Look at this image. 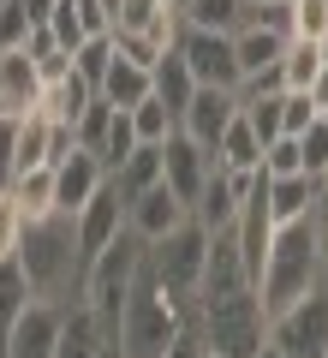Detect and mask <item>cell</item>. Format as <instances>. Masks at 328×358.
Listing matches in <instances>:
<instances>
[{
  "label": "cell",
  "instance_id": "cell-19",
  "mask_svg": "<svg viewBox=\"0 0 328 358\" xmlns=\"http://www.w3.org/2000/svg\"><path fill=\"white\" fill-rule=\"evenodd\" d=\"M101 346H108V329H101V322L72 299V305H66V317H60V341H54V358H96Z\"/></svg>",
  "mask_w": 328,
  "mask_h": 358
},
{
  "label": "cell",
  "instance_id": "cell-32",
  "mask_svg": "<svg viewBox=\"0 0 328 358\" xmlns=\"http://www.w3.org/2000/svg\"><path fill=\"white\" fill-rule=\"evenodd\" d=\"M108 60H114V36H84V42H78V54H72V72L96 90L101 72H108Z\"/></svg>",
  "mask_w": 328,
  "mask_h": 358
},
{
  "label": "cell",
  "instance_id": "cell-41",
  "mask_svg": "<svg viewBox=\"0 0 328 358\" xmlns=\"http://www.w3.org/2000/svg\"><path fill=\"white\" fill-rule=\"evenodd\" d=\"M72 13H78V24H84V36H108V30H114V18H108L101 0H72Z\"/></svg>",
  "mask_w": 328,
  "mask_h": 358
},
{
  "label": "cell",
  "instance_id": "cell-33",
  "mask_svg": "<svg viewBox=\"0 0 328 358\" xmlns=\"http://www.w3.org/2000/svg\"><path fill=\"white\" fill-rule=\"evenodd\" d=\"M299 162H304V173H311V179H328V120L322 114L299 131Z\"/></svg>",
  "mask_w": 328,
  "mask_h": 358
},
{
  "label": "cell",
  "instance_id": "cell-46",
  "mask_svg": "<svg viewBox=\"0 0 328 358\" xmlns=\"http://www.w3.org/2000/svg\"><path fill=\"white\" fill-rule=\"evenodd\" d=\"M251 358H287V352H280V346H275V341H269V334H263V346H257Z\"/></svg>",
  "mask_w": 328,
  "mask_h": 358
},
{
  "label": "cell",
  "instance_id": "cell-37",
  "mask_svg": "<svg viewBox=\"0 0 328 358\" xmlns=\"http://www.w3.org/2000/svg\"><path fill=\"white\" fill-rule=\"evenodd\" d=\"M108 120H114V108H108V102L96 96V102H90L84 114H78V126H72L78 150H96V143H101V131H108Z\"/></svg>",
  "mask_w": 328,
  "mask_h": 358
},
{
  "label": "cell",
  "instance_id": "cell-25",
  "mask_svg": "<svg viewBox=\"0 0 328 358\" xmlns=\"http://www.w3.org/2000/svg\"><path fill=\"white\" fill-rule=\"evenodd\" d=\"M90 102H96V90H90L78 72H66L60 84H48V90H42V102H36V108H42L48 120H60V126H78V114H84Z\"/></svg>",
  "mask_w": 328,
  "mask_h": 358
},
{
  "label": "cell",
  "instance_id": "cell-43",
  "mask_svg": "<svg viewBox=\"0 0 328 358\" xmlns=\"http://www.w3.org/2000/svg\"><path fill=\"white\" fill-rule=\"evenodd\" d=\"M162 358H203V341H197V329H179L173 341L162 346Z\"/></svg>",
  "mask_w": 328,
  "mask_h": 358
},
{
  "label": "cell",
  "instance_id": "cell-34",
  "mask_svg": "<svg viewBox=\"0 0 328 358\" xmlns=\"http://www.w3.org/2000/svg\"><path fill=\"white\" fill-rule=\"evenodd\" d=\"M263 173H269V179H280V173H304V162H299V138H287V131H280L275 143H263Z\"/></svg>",
  "mask_w": 328,
  "mask_h": 358
},
{
  "label": "cell",
  "instance_id": "cell-15",
  "mask_svg": "<svg viewBox=\"0 0 328 358\" xmlns=\"http://www.w3.org/2000/svg\"><path fill=\"white\" fill-rule=\"evenodd\" d=\"M179 221H191V209L179 203V197L167 192V185H150V192H138V197L126 203V227L138 233L143 245H155L162 233H173Z\"/></svg>",
  "mask_w": 328,
  "mask_h": 358
},
{
  "label": "cell",
  "instance_id": "cell-47",
  "mask_svg": "<svg viewBox=\"0 0 328 358\" xmlns=\"http://www.w3.org/2000/svg\"><path fill=\"white\" fill-rule=\"evenodd\" d=\"M96 358H126V352H120V346H114V341H108V346H101V352H96Z\"/></svg>",
  "mask_w": 328,
  "mask_h": 358
},
{
  "label": "cell",
  "instance_id": "cell-17",
  "mask_svg": "<svg viewBox=\"0 0 328 358\" xmlns=\"http://www.w3.org/2000/svg\"><path fill=\"white\" fill-rule=\"evenodd\" d=\"M316 185H322V179H311V173H280V179H269V215H275V227L311 221Z\"/></svg>",
  "mask_w": 328,
  "mask_h": 358
},
{
  "label": "cell",
  "instance_id": "cell-12",
  "mask_svg": "<svg viewBox=\"0 0 328 358\" xmlns=\"http://www.w3.org/2000/svg\"><path fill=\"white\" fill-rule=\"evenodd\" d=\"M233 114H239V90L197 84V90H191V102H185V114H179V131H185L191 143H203V150H215V138L233 126Z\"/></svg>",
  "mask_w": 328,
  "mask_h": 358
},
{
  "label": "cell",
  "instance_id": "cell-16",
  "mask_svg": "<svg viewBox=\"0 0 328 358\" xmlns=\"http://www.w3.org/2000/svg\"><path fill=\"white\" fill-rule=\"evenodd\" d=\"M42 102V84H36V66H30L24 48H0V120H18Z\"/></svg>",
  "mask_w": 328,
  "mask_h": 358
},
{
  "label": "cell",
  "instance_id": "cell-31",
  "mask_svg": "<svg viewBox=\"0 0 328 358\" xmlns=\"http://www.w3.org/2000/svg\"><path fill=\"white\" fill-rule=\"evenodd\" d=\"M131 150H138V131H131V114H126V108H114V120H108V131H101L96 155H101V167H108V173H114V167L126 162Z\"/></svg>",
  "mask_w": 328,
  "mask_h": 358
},
{
  "label": "cell",
  "instance_id": "cell-8",
  "mask_svg": "<svg viewBox=\"0 0 328 358\" xmlns=\"http://www.w3.org/2000/svg\"><path fill=\"white\" fill-rule=\"evenodd\" d=\"M60 317H66V305H54V299H30V305L18 310V322L6 329V341H0V358H54Z\"/></svg>",
  "mask_w": 328,
  "mask_h": 358
},
{
  "label": "cell",
  "instance_id": "cell-30",
  "mask_svg": "<svg viewBox=\"0 0 328 358\" xmlns=\"http://www.w3.org/2000/svg\"><path fill=\"white\" fill-rule=\"evenodd\" d=\"M239 114H245V126L257 131V143H275V138H280V90L239 96Z\"/></svg>",
  "mask_w": 328,
  "mask_h": 358
},
{
  "label": "cell",
  "instance_id": "cell-45",
  "mask_svg": "<svg viewBox=\"0 0 328 358\" xmlns=\"http://www.w3.org/2000/svg\"><path fill=\"white\" fill-rule=\"evenodd\" d=\"M304 96H311V108H316V114H328V60H322V72L311 78V90H304Z\"/></svg>",
  "mask_w": 328,
  "mask_h": 358
},
{
  "label": "cell",
  "instance_id": "cell-11",
  "mask_svg": "<svg viewBox=\"0 0 328 358\" xmlns=\"http://www.w3.org/2000/svg\"><path fill=\"white\" fill-rule=\"evenodd\" d=\"M239 197H245V179L227 173V167L209 155V179H203L197 197H191V221H197L203 233H233V221H239Z\"/></svg>",
  "mask_w": 328,
  "mask_h": 358
},
{
  "label": "cell",
  "instance_id": "cell-29",
  "mask_svg": "<svg viewBox=\"0 0 328 358\" xmlns=\"http://www.w3.org/2000/svg\"><path fill=\"white\" fill-rule=\"evenodd\" d=\"M30 281H24V268H18V257H6V263H0V341H6V329H13L18 322V310L30 305Z\"/></svg>",
  "mask_w": 328,
  "mask_h": 358
},
{
  "label": "cell",
  "instance_id": "cell-5",
  "mask_svg": "<svg viewBox=\"0 0 328 358\" xmlns=\"http://www.w3.org/2000/svg\"><path fill=\"white\" fill-rule=\"evenodd\" d=\"M138 268H143V239L131 227L120 233L108 251H96V257H90V268H84L78 305L108 329V341H114V329H120V310H126V293H131V281H138Z\"/></svg>",
  "mask_w": 328,
  "mask_h": 358
},
{
  "label": "cell",
  "instance_id": "cell-48",
  "mask_svg": "<svg viewBox=\"0 0 328 358\" xmlns=\"http://www.w3.org/2000/svg\"><path fill=\"white\" fill-rule=\"evenodd\" d=\"M316 48H322V60H328V24H322V36H316Z\"/></svg>",
  "mask_w": 328,
  "mask_h": 358
},
{
  "label": "cell",
  "instance_id": "cell-22",
  "mask_svg": "<svg viewBox=\"0 0 328 358\" xmlns=\"http://www.w3.org/2000/svg\"><path fill=\"white\" fill-rule=\"evenodd\" d=\"M191 90H197V78H191V66L179 60V48H173V54H162V60L150 66V96H155V102H167L173 114H185Z\"/></svg>",
  "mask_w": 328,
  "mask_h": 358
},
{
  "label": "cell",
  "instance_id": "cell-36",
  "mask_svg": "<svg viewBox=\"0 0 328 358\" xmlns=\"http://www.w3.org/2000/svg\"><path fill=\"white\" fill-rule=\"evenodd\" d=\"M18 239H24V209L13 203V192L0 185V263L18 251Z\"/></svg>",
  "mask_w": 328,
  "mask_h": 358
},
{
  "label": "cell",
  "instance_id": "cell-7",
  "mask_svg": "<svg viewBox=\"0 0 328 358\" xmlns=\"http://www.w3.org/2000/svg\"><path fill=\"white\" fill-rule=\"evenodd\" d=\"M203 251H209V233H203L197 221H179L173 233H162L155 245H143V263H150L167 287H179V293H197Z\"/></svg>",
  "mask_w": 328,
  "mask_h": 358
},
{
  "label": "cell",
  "instance_id": "cell-21",
  "mask_svg": "<svg viewBox=\"0 0 328 358\" xmlns=\"http://www.w3.org/2000/svg\"><path fill=\"white\" fill-rule=\"evenodd\" d=\"M108 179H114V192L126 197V203L138 192H150V185H162V143H138V150H131Z\"/></svg>",
  "mask_w": 328,
  "mask_h": 358
},
{
  "label": "cell",
  "instance_id": "cell-20",
  "mask_svg": "<svg viewBox=\"0 0 328 358\" xmlns=\"http://www.w3.org/2000/svg\"><path fill=\"white\" fill-rule=\"evenodd\" d=\"M209 155L227 167V173H239V179H251L257 167H263V143H257V131L245 126V114H233V126L215 138V150H209Z\"/></svg>",
  "mask_w": 328,
  "mask_h": 358
},
{
  "label": "cell",
  "instance_id": "cell-13",
  "mask_svg": "<svg viewBox=\"0 0 328 358\" xmlns=\"http://www.w3.org/2000/svg\"><path fill=\"white\" fill-rule=\"evenodd\" d=\"M101 185H108V167L96 150H72L66 162H54V209L60 215H78Z\"/></svg>",
  "mask_w": 328,
  "mask_h": 358
},
{
  "label": "cell",
  "instance_id": "cell-35",
  "mask_svg": "<svg viewBox=\"0 0 328 358\" xmlns=\"http://www.w3.org/2000/svg\"><path fill=\"white\" fill-rule=\"evenodd\" d=\"M287 18H292V36H322L328 24V0H287Z\"/></svg>",
  "mask_w": 328,
  "mask_h": 358
},
{
  "label": "cell",
  "instance_id": "cell-27",
  "mask_svg": "<svg viewBox=\"0 0 328 358\" xmlns=\"http://www.w3.org/2000/svg\"><path fill=\"white\" fill-rule=\"evenodd\" d=\"M179 13H185L191 30H221V36H233L245 24V0H179Z\"/></svg>",
  "mask_w": 328,
  "mask_h": 358
},
{
  "label": "cell",
  "instance_id": "cell-40",
  "mask_svg": "<svg viewBox=\"0 0 328 358\" xmlns=\"http://www.w3.org/2000/svg\"><path fill=\"white\" fill-rule=\"evenodd\" d=\"M167 0H120V13H114V30H143L155 13H162Z\"/></svg>",
  "mask_w": 328,
  "mask_h": 358
},
{
  "label": "cell",
  "instance_id": "cell-50",
  "mask_svg": "<svg viewBox=\"0 0 328 358\" xmlns=\"http://www.w3.org/2000/svg\"><path fill=\"white\" fill-rule=\"evenodd\" d=\"M322 120H328V114H322Z\"/></svg>",
  "mask_w": 328,
  "mask_h": 358
},
{
  "label": "cell",
  "instance_id": "cell-6",
  "mask_svg": "<svg viewBox=\"0 0 328 358\" xmlns=\"http://www.w3.org/2000/svg\"><path fill=\"white\" fill-rule=\"evenodd\" d=\"M269 341L287 358H328V287L292 299L287 310L269 317Z\"/></svg>",
  "mask_w": 328,
  "mask_h": 358
},
{
  "label": "cell",
  "instance_id": "cell-3",
  "mask_svg": "<svg viewBox=\"0 0 328 358\" xmlns=\"http://www.w3.org/2000/svg\"><path fill=\"white\" fill-rule=\"evenodd\" d=\"M322 281V251H316V227L311 221H292V227H275L269 239V257L257 268V299H263V317L287 310L292 299L316 293Z\"/></svg>",
  "mask_w": 328,
  "mask_h": 358
},
{
  "label": "cell",
  "instance_id": "cell-42",
  "mask_svg": "<svg viewBox=\"0 0 328 358\" xmlns=\"http://www.w3.org/2000/svg\"><path fill=\"white\" fill-rule=\"evenodd\" d=\"M311 227H316V251H322V281H328V179L316 185V203H311Z\"/></svg>",
  "mask_w": 328,
  "mask_h": 358
},
{
  "label": "cell",
  "instance_id": "cell-26",
  "mask_svg": "<svg viewBox=\"0 0 328 358\" xmlns=\"http://www.w3.org/2000/svg\"><path fill=\"white\" fill-rule=\"evenodd\" d=\"M322 72V48H316L311 36H287V48H280V66H275V78H280V90H311V78Z\"/></svg>",
  "mask_w": 328,
  "mask_h": 358
},
{
  "label": "cell",
  "instance_id": "cell-14",
  "mask_svg": "<svg viewBox=\"0 0 328 358\" xmlns=\"http://www.w3.org/2000/svg\"><path fill=\"white\" fill-rule=\"evenodd\" d=\"M203 179H209V150H203V143H191L185 131H173V138L162 143V185L191 209V197H197Z\"/></svg>",
  "mask_w": 328,
  "mask_h": 358
},
{
  "label": "cell",
  "instance_id": "cell-39",
  "mask_svg": "<svg viewBox=\"0 0 328 358\" xmlns=\"http://www.w3.org/2000/svg\"><path fill=\"white\" fill-rule=\"evenodd\" d=\"M311 120H316L311 96H304V90H280V131H287V138H299Z\"/></svg>",
  "mask_w": 328,
  "mask_h": 358
},
{
  "label": "cell",
  "instance_id": "cell-4",
  "mask_svg": "<svg viewBox=\"0 0 328 358\" xmlns=\"http://www.w3.org/2000/svg\"><path fill=\"white\" fill-rule=\"evenodd\" d=\"M191 329L215 358H251L269 334V317L257 287H233V293H215V299H191Z\"/></svg>",
  "mask_w": 328,
  "mask_h": 358
},
{
  "label": "cell",
  "instance_id": "cell-10",
  "mask_svg": "<svg viewBox=\"0 0 328 358\" xmlns=\"http://www.w3.org/2000/svg\"><path fill=\"white\" fill-rule=\"evenodd\" d=\"M179 60L191 66L197 84H221V90H239V60H233V36L221 30H191L179 36Z\"/></svg>",
  "mask_w": 328,
  "mask_h": 358
},
{
  "label": "cell",
  "instance_id": "cell-44",
  "mask_svg": "<svg viewBox=\"0 0 328 358\" xmlns=\"http://www.w3.org/2000/svg\"><path fill=\"white\" fill-rule=\"evenodd\" d=\"M18 6H24V24H30V30H42V24L54 18V6H60V0H18Z\"/></svg>",
  "mask_w": 328,
  "mask_h": 358
},
{
  "label": "cell",
  "instance_id": "cell-49",
  "mask_svg": "<svg viewBox=\"0 0 328 358\" xmlns=\"http://www.w3.org/2000/svg\"><path fill=\"white\" fill-rule=\"evenodd\" d=\"M245 6H269V0H245Z\"/></svg>",
  "mask_w": 328,
  "mask_h": 358
},
{
  "label": "cell",
  "instance_id": "cell-1",
  "mask_svg": "<svg viewBox=\"0 0 328 358\" xmlns=\"http://www.w3.org/2000/svg\"><path fill=\"white\" fill-rule=\"evenodd\" d=\"M179 329H191V293L167 287L150 263L138 268V281L126 293V310H120V329H114V346L126 358H162V346L173 341Z\"/></svg>",
  "mask_w": 328,
  "mask_h": 358
},
{
  "label": "cell",
  "instance_id": "cell-18",
  "mask_svg": "<svg viewBox=\"0 0 328 358\" xmlns=\"http://www.w3.org/2000/svg\"><path fill=\"white\" fill-rule=\"evenodd\" d=\"M96 96H101L108 108H138L143 96H150V66L114 54V60H108V72H101V84H96Z\"/></svg>",
  "mask_w": 328,
  "mask_h": 358
},
{
  "label": "cell",
  "instance_id": "cell-38",
  "mask_svg": "<svg viewBox=\"0 0 328 358\" xmlns=\"http://www.w3.org/2000/svg\"><path fill=\"white\" fill-rule=\"evenodd\" d=\"M54 36V48H66V54H78V42H84V24H78V13H72V0H60L54 6V18L42 24Z\"/></svg>",
  "mask_w": 328,
  "mask_h": 358
},
{
  "label": "cell",
  "instance_id": "cell-23",
  "mask_svg": "<svg viewBox=\"0 0 328 358\" xmlns=\"http://www.w3.org/2000/svg\"><path fill=\"white\" fill-rule=\"evenodd\" d=\"M6 192H13V203L24 209V221L54 215V167H48V162H42V167H24V173L6 179Z\"/></svg>",
  "mask_w": 328,
  "mask_h": 358
},
{
  "label": "cell",
  "instance_id": "cell-2",
  "mask_svg": "<svg viewBox=\"0 0 328 358\" xmlns=\"http://www.w3.org/2000/svg\"><path fill=\"white\" fill-rule=\"evenodd\" d=\"M18 268L36 299H54V305H72L78 287H84V257H78V233H72V215H42V221H24V239H18Z\"/></svg>",
  "mask_w": 328,
  "mask_h": 358
},
{
  "label": "cell",
  "instance_id": "cell-24",
  "mask_svg": "<svg viewBox=\"0 0 328 358\" xmlns=\"http://www.w3.org/2000/svg\"><path fill=\"white\" fill-rule=\"evenodd\" d=\"M48 126H54V120L42 114V108H30V114L13 120V173L48 162Z\"/></svg>",
  "mask_w": 328,
  "mask_h": 358
},
{
  "label": "cell",
  "instance_id": "cell-9",
  "mask_svg": "<svg viewBox=\"0 0 328 358\" xmlns=\"http://www.w3.org/2000/svg\"><path fill=\"white\" fill-rule=\"evenodd\" d=\"M72 233H78V257H84V268H90V257H96V251H108V245L126 233V197L114 192V179H108V185H101V192L72 215Z\"/></svg>",
  "mask_w": 328,
  "mask_h": 358
},
{
  "label": "cell",
  "instance_id": "cell-28",
  "mask_svg": "<svg viewBox=\"0 0 328 358\" xmlns=\"http://www.w3.org/2000/svg\"><path fill=\"white\" fill-rule=\"evenodd\" d=\"M131 114V131H138V143H167L179 131V114L167 102H155V96H143L138 108H126Z\"/></svg>",
  "mask_w": 328,
  "mask_h": 358
}]
</instances>
